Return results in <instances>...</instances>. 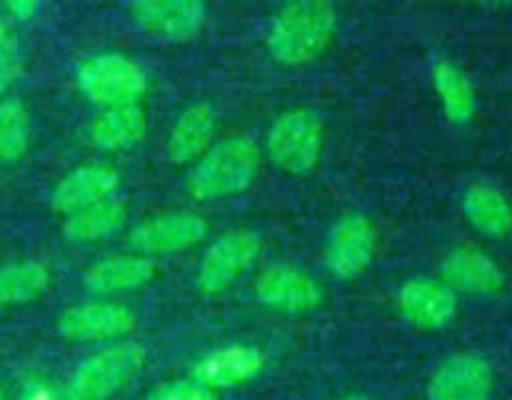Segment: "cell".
I'll return each instance as SVG.
<instances>
[{"label":"cell","instance_id":"6da1fadb","mask_svg":"<svg viewBox=\"0 0 512 400\" xmlns=\"http://www.w3.org/2000/svg\"><path fill=\"white\" fill-rule=\"evenodd\" d=\"M335 8L328 0H295L273 18L268 50L280 65H305L318 58L335 33Z\"/></svg>","mask_w":512,"mask_h":400},{"label":"cell","instance_id":"7a4b0ae2","mask_svg":"<svg viewBox=\"0 0 512 400\" xmlns=\"http://www.w3.org/2000/svg\"><path fill=\"white\" fill-rule=\"evenodd\" d=\"M260 168V150L250 138H228L198 160L188 178L195 200H218L250 188Z\"/></svg>","mask_w":512,"mask_h":400},{"label":"cell","instance_id":"3957f363","mask_svg":"<svg viewBox=\"0 0 512 400\" xmlns=\"http://www.w3.org/2000/svg\"><path fill=\"white\" fill-rule=\"evenodd\" d=\"M145 348L140 343H115L90 355L73 373L65 400H105L130 383L145 365Z\"/></svg>","mask_w":512,"mask_h":400},{"label":"cell","instance_id":"277c9868","mask_svg":"<svg viewBox=\"0 0 512 400\" xmlns=\"http://www.w3.org/2000/svg\"><path fill=\"white\" fill-rule=\"evenodd\" d=\"M78 88L90 103L110 110L138 103L148 90V78L143 68L125 55L103 53L80 65Z\"/></svg>","mask_w":512,"mask_h":400},{"label":"cell","instance_id":"5b68a950","mask_svg":"<svg viewBox=\"0 0 512 400\" xmlns=\"http://www.w3.org/2000/svg\"><path fill=\"white\" fill-rule=\"evenodd\" d=\"M268 153L285 173H310L323 153V123L318 115L305 108L280 115L270 128Z\"/></svg>","mask_w":512,"mask_h":400},{"label":"cell","instance_id":"8992f818","mask_svg":"<svg viewBox=\"0 0 512 400\" xmlns=\"http://www.w3.org/2000/svg\"><path fill=\"white\" fill-rule=\"evenodd\" d=\"M260 255V235L255 230H233L215 240L203 255L195 285L203 295L223 293Z\"/></svg>","mask_w":512,"mask_h":400},{"label":"cell","instance_id":"52a82bcc","mask_svg":"<svg viewBox=\"0 0 512 400\" xmlns=\"http://www.w3.org/2000/svg\"><path fill=\"white\" fill-rule=\"evenodd\" d=\"M375 228L365 215H345L333 225L325 245V263L335 278H358L375 253Z\"/></svg>","mask_w":512,"mask_h":400},{"label":"cell","instance_id":"ba28073f","mask_svg":"<svg viewBox=\"0 0 512 400\" xmlns=\"http://www.w3.org/2000/svg\"><path fill=\"white\" fill-rule=\"evenodd\" d=\"M130 15L148 35L185 43L205 25V5L200 0H138Z\"/></svg>","mask_w":512,"mask_h":400},{"label":"cell","instance_id":"9c48e42d","mask_svg":"<svg viewBox=\"0 0 512 400\" xmlns=\"http://www.w3.org/2000/svg\"><path fill=\"white\" fill-rule=\"evenodd\" d=\"M208 235V223L195 213H165L130 230V248L143 255L180 253Z\"/></svg>","mask_w":512,"mask_h":400},{"label":"cell","instance_id":"30bf717a","mask_svg":"<svg viewBox=\"0 0 512 400\" xmlns=\"http://www.w3.org/2000/svg\"><path fill=\"white\" fill-rule=\"evenodd\" d=\"M493 368L478 353H458L435 370L428 400H490Z\"/></svg>","mask_w":512,"mask_h":400},{"label":"cell","instance_id":"8fae6325","mask_svg":"<svg viewBox=\"0 0 512 400\" xmlns=\"http://www.w3.org/2000/svg\"><path fill=\"white\" fill-rule=\"evenodd\" d=\"M400 310L405 318L423 330L448 328L458 315V298L455 290L440 280L415 278L400 288L398 293Z\"/></svg>","mask_w":512,"mask_h":400},{"label":"cell","instance_id":"7c38bea8","mask_svg":"<svg viewBox=\"0 0 512 400\" xmlns=\"http://www.w3.org/2000/svg\"><path fill=\"white\" fill-rule=\"evenodd\" d=\"M255 295L263 305L283 313H305L323 300V288L308 273L290 265L268 268L255 283Z\"/></svg>","mask_w":512,"mask_h":400},{"label":"cell","instance_id":"4fadbf2b","mask_svg":"<svg viewBox=\"0 0 512 400\" xmlns=\"http://www.w3.org/2000/svg\"><path fill=\"white\" fill-rule=\"evenodd\" d=\"M135 328V313L115 303H85L58 318V333L68 340L123 338Z\"/></svg>","mask_w":512,"mask_h":400},{"label":"cell","instance_id":"5bb4252c","mask_svg":"<svg viewBox=\"0 0 512 400\" xmlns=\"http://www.w3.org/2000/svg\"><path fill=\"white\" fill-rule=\"evenodd\" d=\"M118 170L110 165H83L75 168L55 185L50 195V208L55 213L73 215L88 205L100 203L118 188Z\"/></svg>","mask_w":512,"mask_h":400},{"label":"cell","instance_id":"9a60e30c","mask_svg":"<svg viewBox=\"0 0 512 400\" xmlns=\"http://www.w3.org/2000/svg\"><path fill=\"white\" fill-rule=\"evenodd\" d=\"M265 358L253 345H230V348L215 350L198 360L193 368L195 383L205 388H233V385L248 383L263 370Z\"/></svg>","mask_w":512,"mask_h":400},{"label":"cell","instance_id":"2e32d148","mask_svg":"<svg viewBox=\"0 0 512 400\" xmlns=\"http://www.w3.org/2000/svg\"><path fill=\"white\" fill-rule=\"evenodd\" d=\"M440 273H443V283L448 288L465 290V293L493 295L505 285L500 265L488 253L475 248H458L445 255Z\"/></svg>","mask_w":512,"mask_h":400},{"label":"cell","instance_id":"e0dca14e","mask_svg":"<svg viewBox=\"0 0 512 400\" xmlns=\"http://www.w3.org/2000/svg\"><path fill=\"white\" fill-rule=\"evenodd\" d=\"M153 275V260L143 258V255H115V258H105L90 265L83 275V283L90 293L110 295L143 288L145 283L153 280Z\"/></svg>","mask_w":512,"mask_h":400},{"label":"cell","instance_id":"ac0fdd59","mask_svg":"<svg viewBox=\"0 0 512 400\" xmlns=\"http://www.w3.org/2000/svg\"><path fill=\"white\" fill-rule=\"evenodd\" d=\"M215 133V110L210 103H195L175 120L168 138V158L185 165L198 158Z\"/></svg>","mask_w":512,"mask_h":400},{"label":"cell","instance_id":"d6986e66","mask_svg":"<svg viewBox=\"0 0 512 400\" xmlns=\"http://www.w3.org/2000/svg\"><path fill=\"white\" fill-rule=\"evenodd\" d=\"M145 130L148 118L138 103L110 108L90 125V143L100 150H125L138 145L145 138Z\"/></svg>","mask_w":512,"mask_h":400},{"label":"cell","instance_id":"ffe728a7","mask_svg":"<svg viewBox=\"0 0 512 400\" xmlns=\"http://www.w3.org/2000/svg\"><path fill=\"white\" fill-rule=\"evenodd\" d=\"M463 210L470 225L490 238H503L512 230L510 200L493 185H470L463 195Z\"/></svg>","mask_w":512,"mask_h":400},{"label":"cell","instance_id":"44dd1931","mask_svg":"<svg viewBox=\"0 0 512 400\" xmlns=\"http://www.w3.org/2000/svg\"><path fill=\"white\" fill-rule=\"evenodd\" d=\"M433 83L448 120H453L455 125L470 123L478 110V100H475V88L468 75L450 60H438L433 65Z\"/></svg>","mask_w":512,"mask_h":400},{"label":"cell","instance_id":"7402d4cb","mask_svg":"<svg viewBox=\"0 0 512 400\" xmlns=\"http://www.w3.org/2000/svg\"><path fill=\"white\" fill-rule=\"evenodd\" d=\"M128 220V210L120 200L105 198L100 203L88 205V208L78 210V213L68 215L63 223V235L73 243H90V240H100L105 235H113L120 230Z\"/></svg>","mask_w":512,"mask_h":400},{"label":"cell","instance_id":"603a6c76","mask_svg":"<svg viewBox=\"0 0 512 400\" xmlns=\"http://www.w3.org/2000/svg\"><path fill=\"white\" fill-rule=\"evenodd\" d=\"M50 285L48 265L38 260H20L0 268V308L30 303Z\"/></svg>","mask_w":512,"mask_h":400},{"label":"cell","instance_id":"cb8c5ba5","mask_svg":"<svg viewBox=\"0 0 512 400\" xmlns=\"http://www.w3.org/2000/svg\"><path fill=\"white\" fill-rule=\"evenodd\" d=\"M30 120L20 100L0 103V165L18 163L28 150Z\"/></svg>","mask_w":512,"mask_h":400},{"label":"cell","instance_id":"d4e9b609","mask_svg":"<svg viewBox=\"0 0 512 400\" xmlns=\"http://www.w3.org/2000/svg\"><path fill=\"white\" fill-rule=\"evenodd\" d=\"M20 70V48L10 25L0 18V95L13 85Z\"/></svg>","mask_w":512,"mask_h":400},{"label":"cell","instance_id":"484cf974","mask_svg":"<svg viewBox=\"0 0 512 400\" xmlns=\"http://www.w3.org/2000/svg\"><path fill=\"white\" fill-rule=\"evenodd\" d=\"M148 400H218L215 393L195 380H173L163 383L148 395Z\"/></svg>","mask_w":512,"mask_h":400},{"label":"cell","instance_id":"4316f807","mask_svg":"<svg viewBox=\"0 0 512 400\" xmlns=\"http://www.w3.org/2000/svg\"><path fill=\"white\" fill-rule=\"evenodd\" d=\"M5 8H8L10 18H15V20H28L30 15L35 13L33 0H8V5H5Z\"/></svg>","mask_w":512,"mask_h":400},{"label":"cell","instance_id":"83f0119b","mask_svg":"<svg viewBox=\"0 0 512 400\" xmlns=\"http://www.w3.org/2000/svg\"><path fill=\"white\" fill-rule=\"evenodd\" d=\"M33 400H48V398H45V395H38V398H33Z\"/></svg>","mask_w":512,"mask_h":400},{"label":"cell","instance_id":"f1b7e54d","mask_svg":"<svg viewBox=\"0 0 512 400\" xmlns=\"http://www.w3.org/2000/svg\"><path fill=\"white\" fill-rule=\"evenodd\" d=\"M345 400H363V398H345Z\"/></svg>","mask_w":512,"mask_h":400},{"label":"cell","instance_id":"f546056e","mask_svg":"<svg viewBox=\"0 0 512 400\" xmlns=\"http://www.w3.org/2000/svg\"><path fill=\"white\" fill-rule=\"evenodd\" d=\"M0 400H3V393H0Z\"/></svg>","mask_w":512,"mask_h":400}]
</instances>
